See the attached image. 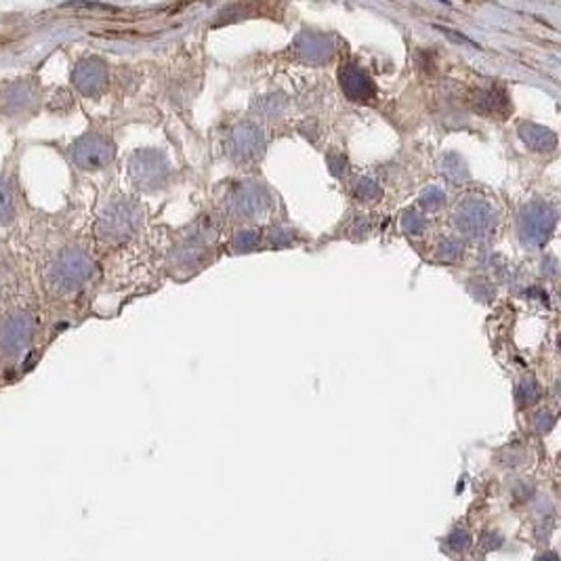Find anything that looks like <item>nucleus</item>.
<instances>
[{"mask_svg":"<svg viewBox=\"0 0 561 561\" xmlns=\"http://www.w3.org/2000/svg\"><path fill=\"white\" fill-rule=\"evenodd\" d=\"M446 542L454 553H465L466 548L471 547V536L469 532H465V529H454V532L448 536Z\"/></svg>","mask_w":561,"mask_h":561,"instance_id":"f257e3e1","label":"nucleus"},{"mask_svg":"<svg viewBox=\"0 0 561 561\" xmlns=\"http://www.w3.org/2000/svg\"><path fill=\"white\" fill-rule=\"evenodd\" d=\"M538 561H559V555L557 553H545V555H540Z\"/></svg>","mask_w":561,"mask_h":561,"instance_id":"7ed1b4c3","label":"nucleus"},{"mask_svg":"<svg viewBox=\"0 0 561 561\" xmlns=\"http://www.w3.org/2000/svg\"><path fill=\"white\" fill-rule=\"evenodd\" d=\"M13 217V204L9 198V192L0 185V221H9Z\"/></svg>","mask_w":561,"mask_h":561,"instance_id":"f03ea898","label":"nucleus"}]
</instances>
